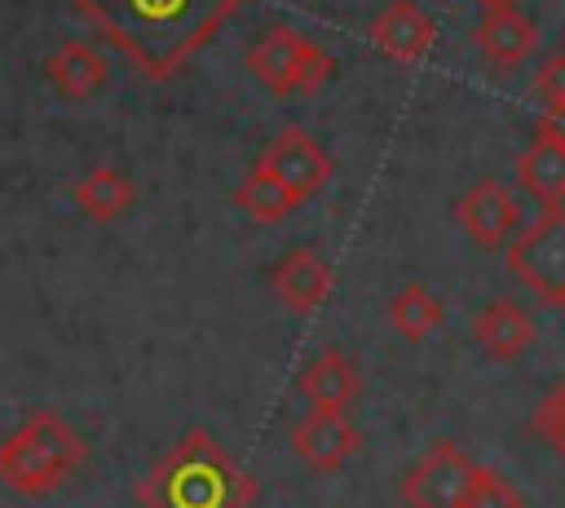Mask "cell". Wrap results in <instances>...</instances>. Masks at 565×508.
Segmentation results:
<instances>
[{"label": "cell", "instance_id": "obj_12", "mask_svg": "<svg viewBox=\"0 0 565 508\" xmlns=\"http://www.w3.org/2000/svg\"><path fill=\"white\" fill-rule=\"evenodd\" d=\"M472 44L494 71H512L539 49V27L521 9H486L472 27Z\"/></svg>", "mask_w": 565, "mask_h": 508}, {"label": "cell", "instance_id": "obj_8", "mask_svg": "<svg viewBox=\"0 0 565 508\" xmlns=\"http://www.w3.org/2000/svg\"><path fill=\"white\" fill-rule=\"evenodd\" d=\"M260 168H269L300 203L309 199V194H318L327 181H331V155L318 146V137L313 133H305V128H282L269 146H265V155L256 159Z\"/></svg>", "mask_w": 565, "mask_h": 508}, {"label": "cell", "instance_id": "obj_5", "mask_svg": "<svg viewBox=\"0 0 565 508\" xmlns=\"http://www.w3.org/2000/svg\"><path fill=\"white\" fill-rule=\"evenodd\" d=\"M508 269L539 300L565 305V203L543 208L530 225H521L508 243Z\"/></svg>", "mask_w": 565, "mask_h": 508}, {"label": "cell", "instance_id": "obj_13", "mask_svg": "<svg viewBox=\"0 0 565 508\" xmlns=\"http://www.w3.org/2000/svg\"><path fill=\"white\" fill-rule=\"evenodd\" d=\"M516 181L543 208H561L565 203V137L534 124V141L516 155Z\"/></svg>", "mask_w": 565, "mask_h": 508}, {"label": "cell", "instance_id": "obj_4", "mask_svg": "<svg viewBox=\"0 0 565 508\" xmlns=\"http://www.w3.org/2000/svg\"><path fill=\"white\" fill-rule=\"evenodd\" d=\"M247 71L274 97H309L335 75V57L296 27H269L247 49Z\"/></svg>", "mask_w": 565, "mask_h": 508}, {"label": "cell", "instance_id": "obj_10", "mask_svg": "<svg viewBox=\"0 0 565 508\" xmlns=\"http://www.w3.org/2000/svg\"><path fill=\"white\" fill-rule=\"evenodd\" d=\"M366 35H371V44H375L384 57H393V62H402V66H415V62L428 57L437 27H433V18L424 13L419 0H388V4L371 18V31H366Z\"/></svg>", "mask_w": 565, "mask_h": 508}, {"label": "cell", "instance_id": "obj_18", "mask_svg": "<svg viewBox=\"0 0 565 508\" xmlns=\"http://www.w3.org/2000/svg\"><path fill=\"white\" fill-rule=\"evenodd\" d=\"M234 208H243L256 225H278L291 216V208H300V199L260 163H252V172L234 186Z\"/></svg>", "mask_w": 565, "mask_h": 508}, {"label": "cell", "instance_id": "obj_1", "mask_svg": "<svg viewBox=\"0 0 565 508\" xmlns=\"http://www.w3.org/2000/svg\"><path fill=\"white\" fill-rule=\"evenodd\" d=\"M243 4L247 0H71V9L154 84L185 71Z\"/></svg>", "mask_w": 565, "mask_h": 508}, {"label": "cell", "instance_id": "obj_11", "mask_svg": "<svg viewBox=\"0 0 565 508\" xmlns=\"http://www.w3.org/2000/svg\"><path fill=\"white\" fill-rule=\"evenodd\" d=\"M331 265H327V256L318 252V247H309V243H300V247H291L274 269H269V287H274V296L291 309V314H313V309H322L327 305V296H331Z\"/></svg>", "mask_w": 565, "mask_h": 508}, {"label": "cell", "instance_id": "obj_14", "mask_svg": "<svg viewBox=\"0 0 565 508\" xmlns=\"http://www.w3.org/2000/svg\"><path fill=\"white\" fill-rule=\"evenodd\" d=\"M472 340L490 353V358H521L530 345H534V318L512 300V296H494L477 309L472 318Z\"/></svg>", "mask_w": 565, "mask_h": 508}, {"label": "cell", "instance_id": "obj_9", "mask_svg": "<svg viewBox=\"0 0 565 508\" xmlns=\"http://www.w3.org/2000/svg\"><path fill=\"white\" fill-rule=\"evenodd\" d=\"M358 446H362V433H358V424H353L344 411L309 406V411L300 415V424L291 428V451H296L300 464H309L313 473H340Z\"/></svg>", "mask_w": 565, "mask_h": 508}, {"label": "cell", "instance_id": "obj_2", "mask_svg": "<svg viewBox=\"0 0 565 508\" xmlns=\"http://www.w3.org/2000/svg\"><path fill=\"white\" fill-rule=\"evenodd\" d=\"M256 477L203 428L177 437L137 481L141 508H252Z\"/></svg>", "mask_w": 565, "mask_h": 508}, {"label": "cell", "instance_id": "obj_6", "mask_svg": "<svg viewBox=\"0 0 565 508\" xmlns=\"http://www.w3.org/2000/svg\"><path fill=\"white\" fill-rule=\"evenodd\" d=\"M477 464L463 455L459 442H437L428 455L402 477V504L406 508H463V495L472 486Z\"/></svg>", "mask_w": 565, "mask_h": 508}, {"label": "cell", "instance_id": "obj_15", "mask_svg": "<svg viewBox=\"0 0 565 508\" xmlns=\"http://www.w3.org/2000/svg\"><path fill=\"white\" fill-rule=\"evenodd\" d=\"M44 75H49V84H53L66 102H88V97H97V93L106 88L110 66H106V57H102L93 44H84V40H62L57 53H49Z\"/></svg>", "mask_w": 565, "mask_h": 508}, {"label": "cell", "instance_id": "obj_21", "mask_svg": "<svg viewBox=\"0 0 565 508\" xmlns=\"http://www.w3.org/2000/svg\"><path fill=\"white\" fill-rule=\"evenodd\" d=\"M534 433L565 459V380L539 402V411H534Z\"/></svg>", "mask_w": 565, "mask_h": 508}, {"label": "cell", "instance_id": "obj_24", "mask_svg": "<svg viewBox=\"0 0 565 508\" xmlns=\"http://www.w3.org/2000/svg\"><path fill=\"white\" fill-rule=\"evenodd\" d=\"M481 9H521V0H472Z\"/></svg>", "mask_w": 565, "mask_h": 508}, {"label": "cell", "instance_id": "obj_16", "mask_svg": "<svg viewBox=\"0 0 565 508\" xmlns=\"http://www.w3.org/2000/svg\"><path fill=\"white\" fill-rule=\"evenodd\" d=\"M362 393V375H358V362L344 353V349H322L305 371H300V398L309 406H322V411H344L353 398Z\"/></svg>", "mask_w": 565, "mask_h": 508}, {"label": "cell", "instance_id": "obj_23", "mask_svg": "<svg viewBox=\"0 0 565 508\" xmlns=\"http://www.w3.org/2000/svg\"><path fill=\"white\" fill-rule=\"evenodd\" d=\"M539 124H543V128H552V133H561V137H565V106H552V110H543V115H539Z\"/></svg>", "mask_w": 565, "mask_h": 508}, {"label": "cell", "instance_id": "obj_17", "mask_svg": "<svg viewBox=\"0 0 565 508\" xmlns=\"http://www.w3.org/2000/svg\"><path fill=\"white\" fill-rule=\"evenodd\" d=\"M132 181L119 172V168H110V163H97L88 177H79L75 181V208L88 216V221H97V225H110V221H119L128 208H132Z\"/></svg>", "mask_w": 565, "mask_h": 508}, {"label": "cell", "instance_id": "obj_19", "mask_svg": "<svg viewBox=\"0 0 565 508\" xmlns=\"http://www.w3.org/2000/svg\"><path fill=\"white\" fill-rule=\"evenodd\" d=\"M441 318H446V300L433 287H424V283H406L388 300V322L406 340H428L441 327Z\"/></svg>", "mask_w": 565, "mask_h": 508}, {"label": "cell", "instance_id": "obj_22", "mask_svg": "<svg viewBox=\"0 0 565 508\" xmlns=\"http://www.w3.org/2000/svg\"><path fill=\"white\" fill-rule=\"evenodd\" d=\"M530 93L543 102V110L565 106V49H556V53L543 57V66H539L534 80H530Z\"/></svg>", "mask_w": 565, "mask_h": 508}, {"label": "cell", "instance_id": "obj_7", "mask_svg": "<svg viewBox=\"0 0 565 508\" xmlns=\"http://www.w3.org/2000/svg\"><path fill=\"white\" fill-rule=\"evenodd\" d=\"M455 221L477 247H503L521 230V208L499 177H481L459 194Z\"/></svg>", "mask_w": 565, "mask_h": 508}, {"label": "cell", "instance_id": "obj_20", "mask_svg": "<svg viewBox=\"0 0 565 508\" xmlns=\"http://www.w3.org/2000/svg\"><path fill=\"white\" fill-rule=\"evenodd\" d=\"M463 508H525L521 490L499 473V468H481L472 473V486L463 495Z\"/></svg>", "mask_w": 565, "mask_h": 508}, {"label": "cell", "instance_id": "obj_3", "mask_svg": "<svg viewBox=\"0 0 565 508\" xmlns=\"http://www.w3.org/2000/svg\"><path fill=\"white\" fill-rule=\"evenodd\" d=\"M84 459V437L57 411H31L0 442V481L26 499L53 495Z\"/></svg>", "mask_w": 565, "mask_h": 508}]
</instances>
